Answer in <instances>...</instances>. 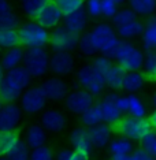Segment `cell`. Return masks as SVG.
<instances>
[{"label": "cell", "mask_w": 156, "mask_h": 160, "mask_svg": "<svg viewBox=\"0 0 156 160\" xmlns=\"http://www.w3.org/2000/svg\"><path fill=\"white\" fill-rule=\"evenodd\" d=\"M126 71L122 70L118 64H112L110 71L107 72V75L104 77V82H106V88H110L112 92H118L122 90L123 79H125Z\"/></svg>", "instance_id": "obj_27"}, {"label": "cell", "mask_w": 156, "mask_h": 160, "mask_svg": "<svg viewBox=\"0 0 156 160\" xmlns=\"http://www.w3.org/2000/svg\"><path fill=\"white\" fill-rule=\"evenodd\" d=\"M18 36H19V45L23 49H34L45 48L49 44L51 33L43 26H40L36 21H29L21 23L18 29Z\"/></svg>", "instance_id": "obj_1"}, {"label": "cell", "mask_w": 156, "mask_h": 160, "mask_svg": "<svg viewBox=\"0 0 156 160\" xmlns=\"http://www.w3.org/2000/svg\"><path fill=\"white\" fill-rule=\"evenodd\" d=\"M22 114L23 112L19 104H4V107L0 111V132H17L18 125L22 121Z\"/></svg>", "instance_id": "obj_15"}, {"label": "cell", "mask_w": 156, "mask_h": 160, "mask_svg": "<svg viewBox=\"0 0 156 160\" xmlns=\"http://www.w3.org/2000/svg\"><path fill=\"white\" fill-rule=\"evenodd\" d=\"M3 107H4V103H3V100L0 99V111H2V108H3Z\"/></svg>", "instance_id": "obj_53"}, {"label": "cell", "mask_w": 156, "mask_h": 160, "mask_svg": "<svg viewBox=\"0 0 156 160\" xmlns=\"http://www.w3.org/2000/svg\"><path fill=\"white\" fill-rule=\"evenodd\" d=\"M30 152H32V149L28 147V144L25 142L23 138H21L15 144V147L11 149V152L7 155V159L8 160H29Z\"/></svg>", "instance_id": "obj_34"}, {"label": "cell", "mask_w": 156, "mask_h": 160, "mask_svg": "<svg viewBox=\"0 0 156 160\" xmlns=\"http://www.w3.org/2000/svg\"><path fill=\"white\" fill-rule=\"evenodd\" d=\"M75 67V59L70 52H52L49 60V72L56 78L70 75Z\"/></svg>", "instance_id": "obj_10"}, {"label": "cell", "mask_w": 156, "mask_h": 160, "mask_svg": "<svg viewBox=\"0 0 156 160\" xmlns=\"http://www.w3.org/2000/svg\"><path fill=\"white\" fill-rule=\"evenodd\" d=\"M70 144L73 147V151L75 153H81V155H86L89 156L93 151V145L90 141V136H89V130L85 129L84 126H77L71 130L70 136H68Z\"/></svg>", "instance_id": "obj_16"}, {"label": "cell", "mask_w": 156, "mask_h": 160, "mask_svg": "<svg viewBox=\"0 0 156 160\" xmlns=\"http://www.w3.org/2000/svg\"><path fill=\"white\" fill-rule=\"evenodd\" d=\"M79 118H81L82 126H84L85 129H88V130L92 129V127H95V126H97V125H100V123H103L100 107H99V104H97V101H96V104L93 105L92 108H89L86 112H84Z\"/></svg>", "instance_id": "obj_31"}, {"label": "cell", "mask_w": 156, "mask_h": 160, "mask_svg": "<svg viewBox=\"0 0 156 160\" xmlns=\"http://www.w3.org/2000/svg\"><path fill=\"white\" fill-rule=\"evenodd\" d=\"M118 97H119L118 92H110V93H107L101 100L97 101V104H99V107H100L103 123H107V125H110L112 127L121 121L122 115H123L117 107Z\"/></svg>", "instance_id": "obj_9"}, {"label": "cell", "mask_w": 156, "mask_h": 160, "mask_svg": "<svg viewBox=\"0 0 156 160\" xmlns=\"http://www.w3.org/2000/svg\"><path fill=\"white\" fill-rule=\"evenodd\" d=\"M45 3L47 0H25V2L21 3V8H22L25 15L36 21V18L38 17V14L44 8Z\"/></svg>", "instance_id": "obj_32"}, {"label": "cell", "mask_w": 156, "mask_h": 160, "mask_svg": "<svg viewBox=\"0 0 156 160\" xmlns=\"http://www.w3.org/2000/svg\"><path fill=\"white\" fill-rule=\"evenodd\" d=\"M77 81L81 86V89L89 92L92 96H100L106 89L104 77L99 74L92 64H84L77 70Z\"/></svg>", "instance_id": "obj_5"}, {"label": "cell", "mask_w": 156, "mask_h": 160, "mask_svg": "<svg viewBox=\"0 0 156 160\" xmlns=\"http://www.w3.org/2000/svg\"><path fill=\"white\" fill-rule=\"evenodd\" d=\"M73 155H74V151L70 148H62L56 152L55 155V160H71Z\"/></svg>", "instance_id": "obj_45"}, {"label": "cell", "mask_w": 156, "mask_h": 160, "mask_svg": "<svg viewBox=\"0 0 156 160\" xmlns=\"http://www.w3.org/2000/svg\"><path fill=\"white\" fill-rule=\"evenodd\" d=\"M40 125L49 133H62L67 126V118L63 111L58 108H45L40 115Z\"/></svg>", "instance_id": "obj_13"}, {"label": "cell", "mask_w": 156, "mask_h": 160, "mask_svg": "<svg viewBox=\"0 0 156 160\" xmlns=\"http://www.w3.org/2000/svg\"><path fill=\"white\" fill-rule=\"evenodd\" d=\"M121 4L122 2H119V0H103L101 2V17L112 19L115 17V14L119 11Z\"/></svg>", "instance_id": "obj_40"}, {"label": "cell", "mask_w": 156, "mask_h": 160, "mask_svg": "<svg viewBox=\"0 0 156 160\" xmlns=\"http://www.w3.org/2000/svg\"><path fill=\"white\" fill-rule=\"evenodd\" d=\"M108 152H110V156H130L134 152L133 141L121 136L112 138L108 145Z\"/></svg>", "instance_id": "obj_25"}, {"label": "cell", "mask_w": 156, "mask_h": 160, "mask_svg": "<svg viewBox=\"0 0 156 160\" xmlns=\"http://www.w3.org/2000/svg\"><path fill=\"white\" fill-rule=\"evenodd\" d=\"M125 160H132V158H130V156H128V158H126Z\"/></svg>", "instance_id": "obj_54"}, {"label": "cell", "mask_w": 156, "mask_h": 160, "mask_svg": "<svg viewBox=\"0 0 156 160\" xmlns=\"http://www.w3.org/2000/svg\"><path fill=\"white\" fill-rule=\"evenodd\" d=\"M23 92L25 90L19 85H17L13 79H10L7 75L0 83V99L3 100L4 104H14L19 101Z\"/></svg>", "instance_id": "obj_19"}, {"label": "cell", "mask_w": 156, "mask_h": 160, "mask_svg": "<svg viewBox=\"0 0 156 160\" xmlns=\"http://www.w3.org/2000/svg\"><path fill=\"white\" fill-rule=\"evenodd\" d=\"M19 47L18 30H0V49H11Z\"/></svg>", "instance_id": "obj_33"}, {"label": "cell", "mask_w": 156, "mask_h": 160, "mask_svg": "<svg viewBox=\"0 0 156 160\" xmlns=\"http://www.w3.org/2000/svg\"><path fill=\"white\" fill-rule=\"evenodd\" d=\"M4 77H6V70L3 68L2 63H0V83H2V81L4 79Z\"/></svg>", "instance_id": "obj_51"}, {"label": "cell", "mask_w": 156, "mask_h": 160, "mask_svg": "<svg viewBox=\"0 0 156 160\" xmlns=\"http://www.w3.org/2000/svg\"><path fill=\"white\" fill-rule=\"evenodd\" d=\"M130 158H132V160H153L151 155H148L147 152L141 148L134 149V152L130 155Z\"/></svg>", "instance_id": "obj_46"}, {"label": "cell", "mask_w": 156, "mask_h": 160, "mask_svg": "<svg viewBox=\"0 0 156 160\" xmlns=\"http://www.w3.org/2000/svg\"><path fill=\"white\" fill-rule=\"evenodd\" d=\"M148 119H149L151 125H152V127H153V132H155V130H156V111L152 112L151 116H149V118H148Z\"/></svg>", "instance_id": "obj_50"}, {"label": "cell", "mask_w": 156, "mask_h": 160, "mask_svg": "<svg viewBox=\"0 0 156 160\" xmlns=\"http://www.w3.org/2000/svg\"><path fill=\"white\" fill-rule=\"evenodd\" d=\"M93 66V68L99 72V74H101L103 77H106L107 75V72L110 71V68L112 67V62L110 59H107V58H104V56H96L95 59H93V62L90 63Z\"/></svg>", "instance_id": "obj_42"}, {"label": "cell", "mask_w": 156, "mask_h": 160, "mask_svg": "<svg viewBox=\"0 0 156 160\" xmlns=\"http://www.w3.org/2000/svg\"><path fill=\"white\" fill-rule=\"evenodd\" d=\"M117 107L122 114H126V112H128V99H126V96L119 94V97L117 100Z\"/></svg>", "instance_id": "obj_47"}, {"label": "cell", "mask_w": 156, "mask_h": 160, "mask_svg": "<svg viewBox=\"0 0 156 160\" xmlns=\"http://www.w3.org/2000/svg\"><path fill=\"white\" fill-rule=\"evenodd\" d=\"M0 160H8L7 158H0Z\"/></svg>", "instance_id": "obj_55"}, {"label": "cell", "mask_w": 156, "mask_h": 160, "mask_svg": "<svg viewBox=\"0 0 156 160\" xmlns=\"http://www.w3.org/2000/svg\"><path fill=\"white\" fill-rule=\"evenodd\" d=\"M145 75L141 71H130L126 72L125 79H123L122 90L128 92L129 94H136L144 88Z\"/></svg>", "instance_id": "obj_24"}, {"label": "cell", "mask_w": 156, "mask_h": 160, "mask_svg": "<svg viewBox=\"0 0 156 160\" xmlns=\"http://www.w3.org/2000/svg\"><path fill=\"white\" fill-rule=\"evenodd\" d=\"M47 103H48V100L38 85L28 88L19 99L21 110L28 115H41L45 111Z\"/></svg>", "instance_id": "obj_6"}, {"label": "cell", "mask_w": 156, "mask_h": 160, "mask_svg": "<svg viewBox=\"0 0 156 160\" xmlns=\"http://www.w3.org/2000/svg\"><path fill=\"white\" fill-rule=\"evenodd\" d=\"M25 51L22 47H15V48H11V49H7L4 53L2 55V63L3 68L7 71H11L14 68L19 67L23 64V59H25Z\"/></svg>", "instance_id": "obj_21"}, {"label": "cell", "mask_w": 156, "mask_h": 160, "mask_svg": "<svg viewBox=\"0 0 156 160\" xmlns=\"http://www.w3.org/2000/svg\"><path fill=\"white\" fill-rule=\"evenodd\" d=\"M129 8L136 15L149 19L156 14V2L155 0H132L129 2Z\"/></svg>", "instance_id": "obj_26"}, {"label": "cell", "mask_w": 156, "mask_h": 160, "mask_svg": "<svg viewBox=\"0 0 156 160\" xmlns=\"http://www.w3.org/2000/svg\"><path fill=\"white\" fill-rule=\"evenodd\" d=\"M117 64L126 72L141 71L144 64V51L134 45L132 41H122L119 44L117 56Z\"/></svg>", "instance_id": "obj_3"}, {"label": "cell", "mask_w": 156, "mask_h": 160, "mask_svg": "<svg viewBox=\"0 0 156 160\" xmlns=\"http://www.w3.org/2000/svg\"><path fill=\"white\" fill-rule=\"evenodd\" d=\"M13 11V6L10 4L6 0H0V15L6 12H11Z\"/></svg>", "instance_id": "obj_48"}, {"label": "cell", "mask_w": 156, "mask_h": 160, "mask_svg": "<svg viewBox=\"0 0 156 160\" xmlns=\"http://www.w3.org/2000/svg\"><path fill=\"white\" fill-rule=\"evenodd\" d=\"M128 99V116L132 118H147V105L140 96L137 94H128L126 96Z\"/></svg>", "instance_id": "obj_28"}, {"label": "cell", "mask_w": 156, "mask_h": 160, "mask_svg": "<svg viewBox=\"0 0 156 160\" xmlns=\"http://www.w3.org/2000/svg\"><path fill=\"white\" fill-rule=\"evenodd\" d=\"M6 75L10 79H13L17 85H19L23 90H26L28 88L32 86L33 78H32V75L29 74V71L25 68V66H19V67L14 68V70H11V71H7Z\"/></svg>", "instance_id": "obj_29"}, {"label": "cell", "mask_w": 156, "mask_h": 160, "mask_svg": "<svg viewBox=\"0 0 156 160\" xmlns=\"http://www.w3.org/2000/svg\"><path fill=\"white\" fill-rule=\"evenodd\" d=\"M112 133H114V129L107 123H100V125L89 129V136L93 148L96 149L108 148V145L112 141Z\"/></svg>", "instance_id": "obj_17"}, {"label": "cell", "mask_w": 156, "mask_h": 160, "mask_svg": "<svg viewBox=\"0 0 156 160\" xmlns=\"http://www.w3.org/2000/svg\"><path fill=\"white\" fill-rule=\"evenodd\" d=\"M36 22L48 32L59 28L60 23L63 22V14L58 7L56 2H47L44 8L38 14V17L36 18Z\"/></svg>", "instance_id": "obj_14"}, {"label": "cell", "mask_w": 156, "mask_h": 160, "mask_svg": "<svg viewBox=\"0 0 156 160\" xmlns=\"http://www.w3.org/2000/svg\"><path fill=\"white\" fill-rule=\"evenodd\" d=\"M78 49H79V52H81L82 55L89 56V58H90V56H95L96 53H97L95 45H93L92 40H90L89 32H85V33H82L81 36H79Z\"/></svg>", "instance_id": "obj_39"}, {"label": "cell", "mask_w": 156, "mask_h": 160, "mask_svg": "<svg viewBox=\"0 0 156 160\" xmlns=\"http://www.w3.org/2000/svg\"><path fill=\"white\" fill-rule=\"evenodd\" d=\"M29 160H55V152L48 145H45V147L33 149L30 152Z\"/></svg>", "instance_id": "obj_41"}, {"label": "cell", "mask_w": 156, "mask_h": 160, "mask_svg": "<svg viewBox=\"0 0 156 160\" xmlns=\"http://www.w3.org/2000/svg\"><path fill=\"white\" fill-rule=\"evenodd\" d=\"M79 36L68 32L63 26L56 28L51 32L49 36V47L52 52H73L75 48H78Z\"/></svg>", "instance_id": "obj_8"}, {"label": "cell", "mask_w": 156, "mask_h": 160, "mask_svg": "<svg viewBox=\"0 0 156 160\" xmlns=\"http://www.w3.org/2000/svg\"><path fill=\"white\" fill-rule=\"evenodd\" d=\"M88 22H89V17L84 8V10H79V11L74 12V14H70V15H67V17H63L62 26L64 29H67L68 32H71V33L81 36L82 33H85Z\"/></svg>", "instance_id": "obj_18"}, {"label": "cell", "mask_w": 156, "mask_h": 160, "mask_svg": "<svg viewBox=\"0 0 156 160\" xmlns=\"http://www.w3.org/2000/svg\"><path fill=\"white\" fill-rule=\"evenodd\" d=\"M140 144L141 149H144L148 155L152 156V159L156 160V133L152 132L151 134H148Z\"/></svg>", "instance_id": "obj_43"}, {"label": "cell", "mask_w": 156, "mask_h": 160, "mask_svg": "<svg viewBox=\"0 0 156 160\" xmlns=\"http://www.w3.org/2000/svg\"><path fill=\"white\" fill-rule=\"evenodd\" d=\"M112 129L117 130L121 137L140 142L148 134L153 132V127L148 118H132V116H122V119Z\"/></svg>", "instance_id": "obj_2"}, {"label": "cell", "mask_w": 156, "mask_h": 160, "mask_svg": "<svg viewBox=\"0 0 156 160\" xmlns=\"http://www.w3.org/2000/svg\"><path fill=\"white\" fill-rule=\"evenodd\" d=\"M85 11L90 18L101 17V2H99V0H89L88 3H85Z\"/></svg>", "instance_id": "obj_44"}, {"label": "cell", "mask_w": 156, "mask_h": 160, "mask_svg": "<svg viewBox=\"0 0 156 160\" xmlns=\"http://www.w3.org/2000/svg\"><path fill=\"white\" fill-rule=\"evenodd\" d=\"M71 160H89V156L81 155V153H75V152H74V155H73Z\"/></svg>", "instance_id": "obj_49"}, {"label": "cell", "mask_w": 156, "mask_h": 160, "mask_svg": "<svg viewBox=\"0 0 156 160\" xmlns=\"http://www.w3.org/2000/svg\"><path fill=\"white\" fill-rule=\"evenodd\" d=\"M56 4L60 8L63 17H67L70 14H74L79 10L85 8V3L82 0H58Z\"/></svg>", "instance_id": "obj_35"}, {"label": "cell", "mask_w": 156, "mask_h": 160, "mask_svg": "<svg viewBox=\"0 0 156 160\" xmlns=\"http://www.w3.org/2000/svg\"><path fill=\"white\" fill-rule=\"evenodd\" d=\"M21 140L18 132H0V158H7V155L11 152V149L15 147V144Z\"/></svg>", "instance_id": "obj_30"}, {"label": "cell", "mask_w": 156, "mask_h": 160, "mask_svg": "<svg viewBox=\"0 0 156 160\" xmlns=\"http://www.w3.org/2000/svg\"><path fill=\"white\" fill-rule=\"evenodd\" d=\"M51 53L47 48H34L25 51L23 66L33 79L44 78L49 72Z\"/></svg>", "instance_id": "obj_4"}, {"label": "cell", "mask_w": 156, "mask_h": 160, "mask_svg": "<svg viewBox=\"0 0 156 160\" xmlns=\"http://www.w3.org/2000/svg\"><path fill=\"white\" fill-rule=\"evenodd\" d=\"M144 28H145L144 22H141L140 19H136L133 22L125 25V26L117 29V34L119 40H122V41H130V40L143 37Z\"/></svg>", "instance_id": "obj_23"}, {"label": "cell", "mask_w": 156, "mask_h": 160, "mask_svg": "<svg viewBox=\"0 0 156 160\" xmlns=\"http://www.w3.org/2000/svg\"><path fill=\"white\" fill-rule=\"evenodd\" d=\"M151 104H152V107H153L155 111H156V92L151 96Z\"/></svg>", "instance_id": "obj_52"}, {"label": "cell", "mask_w": 156, "mask_h": 160, "mask_svg": "<svg viewBox=\"0 0 156 160\" xmlns=\"http://www.w3.org/2000/svg\"><path fill=\"white\" fill-rule=\"evenodd\" d=\"M2 55H3V53H2V49H0V59H2Z\"/></svg>", "instance_id": "obj_56"}, {"label": "cell", "mask_w": 156, "mask_h": 160, "mask_svg": "<svg viewBox=\"0 0 156 160\" xmlns=\"http://www.w3.org/2000/svg\"><path fill=\"white\" fill-rule=\"evenodd\" d=\"M143 74L145 78L156 79V51L144 53V64H143Z\"/></svg>", "instance_id": "obj_36"}, {"label": "cell", "mask_w": 156, "mask_h": 160, "mask_svg": "<svg viewBox=\"0 0 156 160\" xmlns=\"http://www.w3.org/2000/svg\"><path fill=\"white\" fill-rule=\"evenodd\" d=\"M136 19H137V15L130 8H119V11L112 18V25H114L115 29H119Z\"/></svg>", "instance_id": "obj_37"}, {"label": "cell", "mask_w": 156, "mask_h": 160, "mask_svg": "<svg viewBox=\"0 0 156 160\" xmlns=\"http://www.w3.org/2000/svg\"><path fill=\"white\" fill-rule=\"evenodd\" d=\"M23 140L28 144V147L33 151V149L45 147L48 137H47V132L43 129L40 123H33L26 129Z\"/></svg>", "instance_id": "obj_20"}, {"label": "cell", "mask_w": 156, "mask_h": 160, "mask_svg": "<svg viewBox=\"0 0 156 160\" xmlns=\"http://www.w3.org/2000/svg\"><path fill=\"white\" fill-rule=\"evenodd\" d=\"M64 103V108L73 115L81 116L89 108H92L96 104V97L92 96L89 92L84 89H75L73 92H68Z\"/></svg>", "instance_id": "obj_7"}, {"label": "cell", "mask_w": 156, "mask_h": 160, "mask_svg": "<svg viewBox=\"0 0 156 160\" xmlns=\"http://www.w3.org/2000/svg\"><path fill=\"white\" fill-rule=\"evenodd\" d=\"M144 25L145 28L143 37H141V45H143V51L145 53L156 51V15L149 18Z\"/></svg>", "instance_id": "obj_22"}, {"label": "cell", "mask_w": 156, "mask_h": 160, "mask_svg": "<svg viewBox=\"0 0 156 160\" xmlns=\"http://www.w3.org/2000/svg\"><path fill=\"white\" fill-rule=\"evenodd\" d=\"M38 86L41 88L43 93L45 94L47 100L52 101V103L64 101L68 94V86L62 78H56V77L47 78Z\"/></svg>", "instance_id": "obj_11"}, {"label": "cell", "mask_w": 156, "mask_h": 160, "mask_svg": "<svg viewBox=\"0 0 156 160\" xmlns=\"http://www.w3.org/2000/svg\"><path fill=\"white\" fill-rule=\"evenodd\" d=\"M89 34L97 53H100L110 42H112L115 38H118L117 29L107 22H100L95 25V28L89 32Z\"/></svg>", "instance_id": "obj_12"}, {"label": "cell", "mask_w": 156, "mask_h": 160, "mask_svg": "<svg viewBox=\"0 0 156 160\" xmlns=\"http://www.w3.org/2000/svg\"><path fill=\"white\" fill-rule=\"evenodd\" d=\"M21 26V18L14 11L0 15V30H18Z\"/></svg>", "instance_id": "obj_38"}]
</instances>
